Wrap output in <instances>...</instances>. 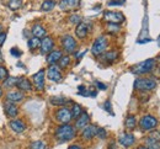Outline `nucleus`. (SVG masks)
<instances>
[{
    "instance_id": "f257e3e1",
    "label": "nucleus",
    "mask_w": 160,
    "mask_h": 149,
    "mask_svg": "<svg viewBox=\"0 0 160 149\" xmlns=\"http://www.w3.org/2000/svg\"><path fill=\"white\" fill-rule=\"evenodd\" d=\"M77 129L74 126H72L70 123H65V125H60L59 127L56 129V138L57 141L60 142V143H64V142H69L72 139H74L77 132Z\"/></svg>"
},
{
    "instance_id": "f03ea898",
    "label": "nucleus",
    "mask_w": 160,
    "mask_h": 149,
    "mask_svg": "<svg viewBox=\"0 0 160 149\" xmlns=\"http://www.w3.org/2000/svg\"><path fill=\"white\" fill-rule=\"evenodd\" d=\"M155 67V59H147L144 62H140V63L136 64L134 67H132V72L134 74H138V75H143V74H147V73H150Z\"/></svg>"
},
{
    "instance_id": "7ed1b4c3",
    "label": "nucleus",
    "mask_w": 160,
    "mask_h": 149,
    "mask_svg": "<svg viewBox=\"0 0 160 149\" xmlns=\"http://www.w3.org/2000/svg\"><path fill=\"white\" fill-rule=\"evenodd\" d=\"M107 46H108V40H107V37L103 36V35H102V36H99V37L95 40L92 47H91V53H92L95 57H100L102 53L106 52Z\"/></svg>"
},
{
    "instance_id": "20e7f679",
    "label": "nucleus",
    "mask_w": 160,
    "mask_h": 149,
    "mask_svg": "<svg viewBox=\"0 0 160 149\" xmlns=\"http://www.w3.org/2000/svg\"><path fill=\"white\" fill-rule=\"evenodd\" d=\"M157 87V82L149 78H138L134 82V89L138 91H152Z\"/></svg>"
},
{
    "instance_id": "39448f33",
    "label": "nucleus",
    "mask_w": 160,
    "mask_h": 149,
    "mask_svg": "<svg viewBox=\"0 0 160 149\" xmlns=\"http://www.w3.org/2000/svg\"><path fill=\"white\" fill-rule=\"evenodd\" d=\"M158 126V120L152 115H145L140 118L139 128L143 132H150Z\"/></svg>"
},
{
    "instance_id": "423d86ee",
    "label": "nucleus",
    "mask_w": 160,
    "mask_h": 149,
    "mask_svg": "<svg viewBox=\"0 0 160 149\" xmlns=\"http://www.w3.org/2000/svg\"><path fill=\"white\" fill-rule=\"evenodd\" d=\"M103 20L107 23H116L120 25L126 21L124 15L120 11H105L103 12Z\"/></svg>"
},
{
    "instance_id": "0eeeda50",
    "label": "nucleus",
    "mask_w": 160,
    "mask_h": 149,
    "mask_svg": "<svg viewBox=\"0 0 160 149\" xmlns=\"http://www.w3.org/2000/svg\"><path fill=\"white\" fill-rule=\"evenodd\" d=\"M56 118L60 125H65V123H70V121L73 120V116L68 107L63 106L56 112Z\"/></svg>"
},
{
    "instance_id": "6e6552de",
    "label": "nucleus",
    "mask_w": 160,
    "mask_h": 149,
    "mask_svg": "<svg viewBox=\"0 0 160 149\" xmlns=\"http://www.w3.org/2000/svg\"><path fill=\"white\" fill-rule=\"evenodd\" d=\"M62 47L67 53H74L77 49V41L70 35H64L62 37Z\"/></svg>"
},
{
    "instance_id": "1a4fd4ad",
    "label": "nucleus",
    "mask_w": 160,
    "mask_h": 149,
    "mask_svg": "<svg viewBox=\"0 0 160 149\" xmlns=\"http://www.w3.org/2000/svg\"><path fill=\"white\" fill-rule=\"evenodd\" d=\"M47 78L53 83H60L63 80V75L60 73V68L57 64L49 65L47 69Z\"/></svg>"
},
{
    "instance_id": "9d476101",
    "label": "nucleus",
    "mask_w": 160,
    "mask_h": 149,
    "mask_svg": "<svg viewBox=\"0 0 160 149\" xmlns=\"http://www.w3.org/2000/svg\"><path fill=\"white\" fill-rule=\"evenodd\" d=\"M44 77H46V72L44 69H41L38 70L36 74H33L32 77V84L35 85V87L38 90V91H43L44 90Z\"/></svg>"
},
{
    "instance_id": "9b49d317",
    "label": "nucleus",
    "mask_w": 160,
    "mask_h": 149,
    "mask_svg": "<svg viewBox=\"0 0 160 149\" xmlns=\"http://www.w3.org/2000/svg\"><path fill=\"white\" fill-rule=\"evenodd\" d=\"M53 48H54V41H53L52 37L44 36V37L41 40L40 49L42 54H48L51 51H53Z\"/></svg>"
},
{
    "instance_id": "f8f14e48",
    "label": "nucleus",
    "mask_w": 160,
    "mask_h": 149,
    "mask_svg": "<svg viewBox=\"0 0 160 149\" xmlns=\"http://www.w3.org/2000/svg\"><path fill=\"white\" fill-rule=\"evenodd\" d=\"M98 127L95 125H88L81 129V138L84 141H91L94 137H96Z\"/></svg>"
},
{
    "instance_id": "ddd939ff",
    "label": "nucleus",
    "mask_w": 160,
    "mask_h": 149,
    "mask_svg": "<svg viewBox=\"0 0 160 149\" xmlns=\"http://www.w3.org/2000/svg\"><path fill=\"white\" fill-rule=\"evenodd\" d=\"M80 5V0H60L59 9L63 11H73L78 9Z\"/></svg>"
},
{
    "instance_id": "4468645a",
    "label": "nucleus",
    "mask_w": 160,
    "mask_h": 149,
    "mask_svg": "<svg viewBox=\"0 0 160 149\" xmlns=\"http://www.w3.org/2000/svg\"><path fill=\"white\" fill-rule=\"evenodd\" d=\"M25 99V92L19 91V90H12L6 94V101L12 102V104H19Z\"/></svg>"
},
{
    "instance_id": "2eb2a0df",
    "label": "nucleus",
    "mask_w": 160,
    "mask_h": 149,
    "mask_svg": "<svg viewBox=\"0 0 160 149\" xmlns=\"http://www.w3.org/2000/svg\"><path fill=\"white\" fill-rule=\"evenodd\" d=\"M89 31H90L89 25H88V23H85V22H80V23H78V25H77V28H75V35H77V37H78V38H80V40H84V38H86V37H88Z\"/></svg>"
},
{
    "instance_id": "dca6fc26",
    "label": "nucleus",
    "mask_w": 160,
    "mask_h": 149,
    "mask_svg": "<svg viewBox=\"0 0 160 149\" xmlns=\"http://www.w3.org/2000/svg\"><path fill=\"white\" fill-rule=\"evenodd\" d=\"M16 87L20 91H22V92H30V91H32V83L28 79H26L23 77H20V78H18Z\"/></svg>"
},
{
    "instance_id": "f3484780",
    "label": "nucleus",
    "mask_w": 160,
    "mask_h": 149,
    "mask_svg": "<svg viewBox=\"0 0 160 149\" xmlns=\"http://www.w3.org/2000/svg\"><path fill=\"white\" fill-rule=\"evenodd\" d=\"M118 142H120V144H122L123 147H131V146H133L134 144V142H136V137L132 134V133H123V134H121L120 138H118Z\"/></svg>"
},
{
    "instance_id": "a211bd4d",
    "label": "nucleus",
    "mask_w": 160,
    "mask_h": 149,
    "mask_svg": "<svg viewBox=\"0 0 160 149\" xmlns=\"http://www.w3.org/2000/svg\"><path fill=\"white\" fill-rule=\"evenodd\" d=\"M101 61L102 62H106V63H113L115 61H117L118 58V52L112 49V51H106L105 53H102L100 56Z\"/></svg>"
},
{
    "instance_id": "6ab92c4d",
    "label": "nucleus",
    "mask_w": 160,
    "mask_h": 149,
    "mask_svg": "<svg viewBox=\"0 0 160 149\" xmlns=\"http://www.w3.org/2000/svg\"><path fill=\"white\" fill-rule=\"evenodd\" d=\"M62 56H63V53H62V51H59V49H53V51H51V52L47 54V63L49 64V65L57 64L59 62L60 58H62Z\"/></svg>"
},
{
    "instance_id": "aec40b11",
    "label": "nucleus",
    "mask_w": 160,
    "mask_h": 149,
    "mask_svg": "<svg viewBox=\"0 0 160 149\" xmlns=\"http://www.w3.org/2000/svg\"><path fill=\"white\" fill-rule=\"evenodd\" d=\"M75 129H82L85 126L89 125L90 122V116L86 113V112H82L78 118H75Z\"/></svg>"
},
{
    "instance_id": "412c9836",
    "label": "nucleus",
    "mask_w": 160,
    "mask_h": 149,
    "mask_svg": "<svg viewBox=\"0 0 160 149\" xmlns=\"http://www.w3.org/2000/svg\"><path fill=\"white\" fill-rule=\"evenodd\" d=\"M4 112H5L9 117H16L18 113H19V108L16 106V104H12V102L6 101V102L4 104Z\"/></svg>"
},
{
    "instance_id": "4be33fe9",
    "label": "nucleus",
    "mask_w": 160,
    "mask_h": 149,
    "mask_svg": "<svg viewBox=\"0 0 160 149\" xmlns=\"http://www.w3.org/2000/svg\"><path fill=\"white\" fill-rule=\"evenodd\" d=\"M9 126H10V128H11L15 133H22V132H25V129H26V125H25L21 120H11L10 123H9Z\"/></svg>"
},
{
    "instance_id": "5701e85b",
    "label": "nucleus",
    "mask_w": 160,
    "mask_h": 149,
    "mask_svg": "<svg viewBox=\"0 0 160 149\" xmlns=\"http://www.w3.org/2000/svg\"><path fill=\"white\" fill-rule=\"evenodd\" d=\"M32 35L35 36V37H38V38H43L46 35H47V31H46V28L40 25V23H36V25H33V27H32Z\"/></svg>"
},
{
    "instance_id": "b1692460",
    "label": "nucleus",
    "mask_w": 160,
    "mask_h": 149,
    "mask_svg": "<svg viewBox=\"0 0 160 149\" xmlns=\"http://www.w3.org/2000/svg\"><path fill=\"white\" fill-rule=\"evenodd\" d=\"M56 5H57L56 0H44V1L42 2V5H41V11H43V12H49V11H52V10L56 7Z\"/></svg>"
},
{
    "instance_id": "393cba45",
    "label": "nucleus",
    "mask_w": 160,
    "mask_h": 149,
    "mask_svg": "<svg viewBox=\"0 0 160 149\" xmlns=\"http://www.w3.org/2000/svg\"><path fill=\"white\" fill-rule=\"evenodd\" d=\"M124 126H126L127 129H129V131L134 129L136 126H137V118H136V116H134V115L127 116V117H126V121H124Z\"/></svg>"
},
{
    "instance_id": "a878e982",
    "label": "nucleus",
    "mask_w": 160,
    "mask_h": 149,
    "mask_svg": "<svg viewBox=\"0 0 160 149\" xmlns=\"http://www.w3.org/2000/svg\"><path fill=\"white\" fill-rule=\"evenodd\" d=\"M145 147L148 149H160V141L148 137L145 141Z\"/></svg>"
},
{
    "instance_id": "bb28decb",
    "label": "nucleus",
    "mask_w": 160,
    "mask_h": 149,
    "mask_svg": "<svg viewBox=\"0 0 160 149\" xmlns=\"http://www.w3.org/2000/svg\"><path fill=\"white\" fill-rule=\"evenodd\" d=\"M68 102H69V100H67L65 97H62V96H53V97H51V104L56 105V106H64Z\"/></svg>"
},
{
    "instance_id": "cd10ccee",
    "label": "nucleus",
    "mask_w": 160,
    "mask_h": 149,
    "mask_svg": "<svg viewBox=\"0 0 160 149\" xmlns=\"http://www.w3.org/2000/svg\"><path fill=\"white\" fill-rule=\"evenodd\" d=\"M27 44H28V48L30 49H36V48H40V44H41V38H38V37H31V38H28V42H27Z\"/></svg>"
},
{
    "instance_id": "c85d7f7f",
    "label": "nucleus",
    "mask_w": 160,
    "mask_h": 149,
    "mask_svg": "<svg viewBox=\"0 0 160 149\" xmlns=\"http://www.w3.org/2000/svg\"><path fill=\"white\" fill-rule=\"evenodd\" d=\"M8 6L10 10L16 11L22 6V0H8Z\"/></svg>"
},
{
    "instance_id": "c756f323",
    "label": "nucleus",
    "mask_w": 160,
    "mask_h": 149,
    "mask_svg": "<svg viewBox=\"0 0 160 149\" xmlns=\"http://www.w3.org/2000/svg\"><path fill=\"white\" fill-rule=\"evenodd\" d=\"M70 112H72V116H73V118H78L80 115L84 112L82 111V107L78 105V104H74L73 107H72V110H70Z\"/></svg>"
},
{
    "instance_id": "7c9ffc66",
    "label": "nucleus",
    "mask_w": 160,
    "mask_h": 149,
    "mask_svg": "<svg viewBox=\"0 0 160 149\" xmlns=\"http://www.w3.org/2000/svg\"><path fill=\"white\" fill-rule=\"evenodd\" d=\"M57 64H59L58 67H59L60 69H65V68H68L69 64H70V57H69V56H62V58H60L59 62H58Z\"/></svg>"
},
{
    "instance_id": "2f4dec72",
    "label": "nucleus",
    "mask_w": 160,
    "mask_h": 149,
    "mask_svg": "<svg viewBox=\"0 0 160 149\" xmlns=\"http://www.w3.org/2000/svg\"><path fill=\"white\" fill-rule=\"evenodd\" d=\"M18 83V78H12V77H8L5 80H4V86L8 87V89H11L14 86H16Z\"/></svg>"
},
{
    "instance_id": "473e14b6",
    "label": "nucleus",
    "mask_w": 160,
    "mask_h": 149,
    "mask_svg": "<svg viewBox=\"0 0 160 149\" xmlns=\"http://www.w3.org/2000/svg\"><path fill=\"white\" fill-rule=\"evenodd\" d=\"M28 149H48V147H47V144H46L44 142H42V141H35V142H32V143L30 144V148Z\"/></svg>"
},
{
    "instance_id": "72a5a7b5",
    "label": "nucleus",
    "mask_w": 160,
    "mask_h": 149,
    "mask_svg": "<svg viewBox=\"0 0 160 149\" xmlns=\"http://www.w3.org/2000/svg\"><path fill=\"white\" fill-rule=\"evenodd\" d=\"M8 77H9V70L4 65L0 64V82H4Z\"/></svg>"
},
{
    "instance_id": "f704fd0d",
    "label": "nucleus",
    "mask_w": 160,
    "mask_h": 149,
    "mask_svg": "<svg viewBox=\"0 0 160 149\" xmlns=\"http://www.w3.org/2000/svg\"><path fill=\"white\" fill-rule=\"evenodd\" d=\"M107 31L110 33H117L120 32V26L116 23H107Z\"/></svg>"
},
{
    "instance_id": "c9c22d12",
    "label": "nucleus",
    "mask_w": 160,
    "mask_h": 149,
    "mask_svg": "<svg viewBox=\"0 0 160 149\" xmlns=\"http://www.w3.org/2000/svg\"><path fill=\"white\" fill-rule=\"evenodd\" d=\"M69 22L70 23H75V25H78V23H80L81 22V16H79V15H72L70 17H69Z\"/></svg>"
},
{
    "instance_id": "e433bc0d",
    "label": "nucleus",
    "mask_w": 160,
    "mask_h": 149,
    "mask_svg": "<svg viewBox=\"0 0 160 149\" xmlns=\"http://www.w3.org/2000/svg\"><path fill=\"white\" fill-rule=\"evenodd\" d=\"M96 137H99L100 139H105L107 137V132L103 129V128H98V132H96Z\"/></svg>"
},
{
    "instance_id": "4c0bfd02",
    "label": "nucleus",
    "mask_w": 160,
    "mask_h": 149,
    "mask_svg": "<svg viewBox=\"0 0 160 149\" xmlns=\"http://www.w3.org/2000/svg\"><path fill=\"white\" fill-rule=\"evenodd\" d=\"M124 2H126V0H110L108 1V5L110 6H116V5H124Z\"/></svg>"
},
{
    "instance_id": "58836bf2",
    "label": "nucleus",
    "mask_w": 160,
    "mask_h": 149,
    "mask_svg": "<svg viewBox=\"0 0 160 149\" xmlns=\"http://www.w3.org/2000/svg\"><path fill=\"white\" fill-rule=\"evenodd\" d=\"M11 54L15 56V57H20L21 54H22V52H20L19 48H12V49H11Z\"/></svg>"
},
{
    "instance_id": "ea45409f",
    "label": "nucleus",
    "mask_w": 160,
    "mask_h": 149,
    "mask_svg": "<svg viewBox=\"0 0 160 149\" xmlns=\"http://www.w3.org/2000/svg\"><path fill=\"white\" fill-rule=\"evenodd\" d=\"M6 32H0V47L4 44V42H5V40H6Z\"/></svg>"
},
{
    "instance_id": "a19ab883",
    "label": "nucleus",
    "mask_w": 160,
    "mask_h": 149,
    "mask_svg": "<svg viewBox=\"0 0 160 149\" xmlns=\"http://www.w3.org/2000/svg\"><path fill=\"white\" fill-rule=\"evenodd\" d=\"M103 107H105V110H106L107 112H110V113H112V111H111L112 108H111V102H110V101H106V102L103 104Z\"/></svg>"
},
{
    "instance_id": "79ce46f5",
    "label": "nucleus",
    "mask_w": 160,
    "mask_h": 149,
    "mask_svg": "<svg viewBox=\"0 0 160 149\" xmlns=\"http://www.w3.org/2000/svg\"><path fill=\"white\" fill-rule=\"evenodd\" d=\"M96 85H98V87H99L100 90H106V89H107V86L105 85V84H102V83H96Z\"/></svg>"
},
{
    "instance_id": "37998d69",
    "label": "nucleus",
    "mask_w": 160,
    "mask_h": 149,
    "mask_svg": "<svg viewBox=\"0 0 160 149\" xmlns=\"http://www.w3.org/2000/svg\"><path fill=\"white\" fill-rule=\"evenodd\" d=\"M68 149H82L80 146H78V144H73V146H70Z\"/></svg>"
},
{
    "instance_id": "c03bdc74",
    "label": "nucleus",
    "mask_w": 160,
    "mask_h": 149,
    "mask_svg": "<svg viewBox=\"0 0 160 149\" xmlns=\"http://www.w3.org/2000/svg\"><path fill=\"white\" fill-rule=\"evenodd\" d=\"M108 149H117V147H116V144H115V143H111V144L108 146Z\"/></svg>"
},
{
    "instance_id": "a18cd8bd",
    "label": "nucleus",
    "mask_w": 160,
    "mask_h": 149,
    "mask_svg": "<svg viewBox=\"0 0 160 149\" xmlns=\"http://www.w3.org/2000/svg\"><path fill=\"white\" fill-rule=\"evenodd\" d=\"M157 43H158V46L160 47V36L158 37V40H157Z\"/></svg>"
},
{
    "instance_id": "49530a36",
    "label": "nucleus",
    "mask_w": 160,
    "mask_h": 149,
    "mask_svg": "<svg viewBox=\"0 0 160 149\" xmlns=\"http://www.w3.org/2000/svg\"><path fill=\"white\" fill-rule=\"evenodd\" d=\"M1 96H2V87L0 86V97H1Z\"/></svg>"
},
{
    "instance_id": "de8ad7c7",
    "label": "nucleus",
    "mask_w": 160,
    "mask_h": 149,
    "mask_svg": "<svg viewBox=\"0 0 160 149\" xmlns=\"http://www.w3.org/2000/svg\"><path fill=\"white\" fill-rule=\"evenodd\" d=\"M2 63V57H1V52H0V64Z\"/></svg>"
},
{
    "instance_id": "09e8293b",
    "label": "nucleus",
    "mask_w": 160,
    "mask_h": 149,
    "mask_svg": "<svg viewBox=\"0 0 160 149\" xmlns=\"http://www.w3.org/2000/svg\"><path fill=\"white\" fill-rule=\"evenodd\" d=\"M138 149H148V148H147V147H144V146H142V147H139Z\"/></svg>"
},
{
    "instance_id": "8fccbe9b",
    "label": "nucleus",
    "mask_w": 160,
    "mask_h": 149,
    "mask_svg": "<svg viewBox=\"0 0 160 149\" xmlns=\"http://www.w3.org/2000/svg\"><path fill=\"white\" fill-rule=\"evenodd\" d=\"M1 31H2V26L0 25V32H1Z\"/></svg>"
}]
</instances>
